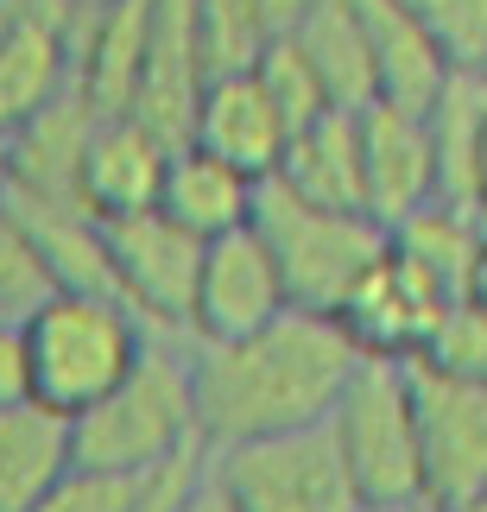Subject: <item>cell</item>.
Segmentation results:
<instances>
[{"label":"cell","mask_w":487,"mask_h":512,"mask_svg":"<svg viewBox=\"0 0 487 512\" xmlns=\"http://www.w3.org/2000/svg\"><path fill=\"white\" fill-rule=\"evenodd\" d=\"M355 361L361 348L342 336V323L310 317V310H279L266 329L235 342H190L197 443L222 449L272 437V430L323 424Z\"/></svg>","instance_id":"cell-1"},{"label":"cell","mask_w":487,"mask_h":512,"mask_svg":"<svg viewBox=\"0 0 487 512\" xmlns=\"http://www.w3.org/2000/svg\"><path fill=\"white\" fill-rule=\"evenodd\" d=\"M197 405H190V336H146L121 386L70 418V456L121 475H165L197 456Z\"/></svg>","instance_id":"cell-2"},{"label":"cell","mask_w":487,"mask_h":512,"mask_svg":"<svg viewBox=\"0 0 487 512\" xmlns=\"http://www.w3.org/2000/svg\"><path fill=\"white\" fill-rule=\"evenodd\" d=\"M253 228L279 260L285 304L310 317H336L342 298L367 279V266L386 253V228L367 209H323L291 196L279 177H260L253 190Z\"/></svg>","instance_id":"cell-3"},{"label":"cell","mask_w":487,"mask_h":512,"mask_svg":"<svg viewBox=\"0 0 487 512\" xmlns=\"http://www.w3.org/2000/svg\"><path fill=\"white\" fill-rule=\"evenodd\" d=\"M146 336L152 329L114 291H51L26 317L32 399L76 418L83 405L121 386V373L140 361Z\"/></svg>","instance_id":"cell-4"},{"label":"cell","mask_w":487,"mask_h":512,"mask_svg":"<svg viewBox=\"0 0 487 512\" xmlns=\"http://www.w3.org/2000/svg\"><path fill=\"white\" fill-rule=\"evenodd\" d=\"M203 456L222 494L235 500V512H361V487L348 475L336 437H329V418L222 443Z\"/></svg>","instance_id":"cell-5"},{"label":"cell","mask_w":487,"mask_h":512,"mask_svg":"<svg viewBox=\"0 0 487 512\" xmlns=\"http://www.w3.org/2000/svg\"><path fill=\"white\" fill-rule=\"evenodd\" d=\"M329 437H336L348 475L361 487V506L418 494V418H412L405 361L361 354L336 405H329Z\"/></svg>","instance_id":"cell-6"},{"label":"cell","mask_w":487,"mask_h":512,"mask_svg":"<svg viewBox=\"0 0 487 512\" xmlns=\"http://www.w3.org/2000/svg\"><path fill=\"white\" fill-rule=\"evenodd\" d=\"M108 241V285L152 336H190V291H197L203 241L184 234L171 215L140 209L121 222H102Z\"/></svg>","instance_id":"cell-7"},{"label":"cell","mask_w":487,"mask_h":512,"mask_svg":"<svg viewBox=\"0 0 487 512\" xmlns=\"http://www.w3.org/2000/svg\"><path fill=\"white\" fill-rule=\"evenodd\" d=\"M418 418V494L456 506L487 487V386L456 380L431 361H405Z\"/></svg>","instance_id":"cell-8"},{"label":"cell","mask_w":487,"mask_h":512,"mask_svg":"<svg viewBox=\"0 0 487 512\" xmlns=\"http://www.w3.org/2000/svg\"><path fill=\"white\" fill-rule=\"evenodd\" d=\"M285 304V279L260 228H228L216 241H203L197 260V291H190V342H235L266 329Z\"/></svg>","instance_id":"cell-9"},{"label":"cell","mask_w":487,"mask_h":512,"mask_svg":"<svg viewBox=\"0 0 487 512\" xmlns=\"http://www.w3.org/2000/svg\"><path fill=\"white\" fill-rule=\"evenodd\" d=\"M456 298L443 291L437 279H424V272L405 260V253L386 247L374 266H367V279L342 298L336 323L342 336L355 342L361 354H386V361H418L424 348H431L443 310Z\"/></svg>","instance_id":"cell-10"},{"label":"cell","mask_w":487,"mask_h":512,"mask_svg":"<svg viewBox=\"0 0 487 512\" xmlns=\"http://www.w3.org/2000/svg\"><path fill=\"white\" fill-rule=\"evenodd\" d=\"M171 152L178 146H171L165 133H152L146 121H133V114H102V121L89 127V146H83L76 203H83L95 222H121V215L159 209Z\"/></svg>","instance_id":"cell-11"},{"label":"cell","mask_w":487,"mask_h":512,"mask_svg":"<svg viewBox=\"0 0 487 512\" xmlns=\"http://www.w3.org/2000/svg\"><path fill=\"white\" fill-rule=\"evenodd\" d=\"M355 133H361V209L380 228H393L399 215H412L418 203L437 196L431 133H424L418 108L367 102V108H355Z\"/></svg>","instance_id":"cell-12"},{"label":"cell","mask_w":487,"mask_h":512,"mask_svg":"<svg viewBox=\"0 0 487 512\" xmlns=\"http://www.w3.org/2000/svg\"><path fill=\"white\" fill-rule=\"evenodd\" d=\"M285 140H291V127H285V114L272 108V95L260 89V76H253V70L209 76V83L197 89L184 146L216 152L222 165H235L247 177H272V171H279Z\"/></svg>","instance_id":"cell-13"},{"label":"cell","mask_w":487,"mask_h":512,"mask_svg":"<svg viewBox=\"0 0 487 512\" xmlns=\"http://www.w3.org/2000/svg\"><path fill=\"white\" fill-rule=\"evenodd\" d=\"M437 196L487 215V70H450L424 102Z\"/></svg>","instance_id":"cell-14"},{"label":"cell","mask_w":487,"mask_h":512,"mask_svg":"<svg viewBox=\"0 0 487 512\" xmlns=\"http://www.w3.org/2000/svg\"><path fill=\"white\" fill-rule=\"evenodd\" d=\"M272 177H279L291 196H304V203L361 209V133H355V108H323V114H310V121H298Z\"/></svg>","instance_id":"cell-15"},{"label":"cell","mask_w":487,"mask_h":512,"mask_svg":"<svg viewBox=\"0 0 487 512\" xmlns=\"http://www.w3.org/2000/svg\"><path fill=\"white\" fill-rule=\"evenodd\" d=\"M253 190H260V177L222 165L216 152H203V146H178L171 165H165L159 215H171V222L184 234H197V241H216V234L253 222Z\"/></svg>","instance_id":"cell-16"},{"label":"cell","mask_w":487,"mask_h":512,"mask_svg":"<svg viewBox=\"0 0 487 512\" xmlns=\"http://www.w3.org/2000/svg\"><path fill=\"white\" fill-rule=\"evenodd\" d=\"M285 38L310 64L329 108H367L374 102V51H367V26H361L355 0H310L304 19Z\"/></svg>","instance_id":"cell-17"},{"label":"cell","mask_w":487,"mask_h":512,"mask_svg":"<svg viewBox=\"0 0 487 512\" xmlns=\"http://www.w3.org/2000/svg\"><path fill=\"white\" fill-rule=\"evenodd\" d=\"M361 26H367V51H374V102H399L418 108L437 95V83L450 76V64L437 57V45L424 38L405 0H355Z\"/></svg>","instance_id":"cell-18"},{"label":"cell","mask_w":487,"mask_h":512,"mask_svg":"<svg viewBox=\"0 0 487 512\" xmlns=\"http://www.w3.org/2000/svg\"><path fill=\"white\" fill-rule=\"evenodd\" d=\"M70 456V418L51 405H0V512H32L38 494L64 475Z\"/></svg>","instance_id":"cell-19"},{"label":"cell","mask_w":487,"mask_h":512,"mask_svg":"<svg viewBox=\"0 0 487 512\" xmlns=\"http://www.w3.org/2000/svg\"><path fill=\"white\" fill-rule=\"evenodd\" d=\"M481 234H487L481 209H462V203L431 196V203H418L412 215H399V222L386 228V247L405 253V260H412L424 279H437L450 298H462V291H469V266H475Z\"/></svg>","instance_id":"cell-20"},{"label":"cell","mask_w":487,"mask_h":512,"mask_svg":"<svg viewBox=\"0 0 487 512\" xmlns=\"http://www.w3.org/2000/svg\"><path fill=\"white\" fill-rule=\"evenodd\" d=\"M19 209V222L32 228L38 253H45V272L57 291H114L108 285V241L102 222L76 203H32V196H7Z\"/></svg>","instance_id":"cell-21"},{"label":"cell","mask_w":487,"mask_h":512,"mask_svg":"<svg viewBox=\"0 0 487 512\" xmlns=\"http://www.w3.org/2000/svg\"><path fill=\"white\" fill-rule=\"evenodd\" d=\"M197 456H184L165 475H121V468H95V462H70L45 494H38L32 512H159V500L171 494V481Z\"/></svg>","instance_id":"cell-22"},{"label":"cell","mask_w":487,"mask_h":512,"mask_svg":"<svg viewBox=\"0 0 487 512\" xmlns=\"http://www.w3.org/2000/svg\"><path fill=\"white\" fill-rule=\"evenodd\" d=\"M51 291L57 285H51V272H45V253H38L32 228L19 222L13 203H0V317L26 323Z\"/></svg>","instance_id":"cell-23"},{"label":"cell","mask_w":487,"mask_h":512,"mask_svg":"<svg viewBox=\"0 0 487 512\" xmlns=\"http://www.w3.org/2000/svg\"><path fill=\"white\" fill-rule=\"evenodd\" d=\"M450 70H487V0H405Z\"/></svg>","instance_id":"cell-24"},{"label":"cell","mask_w":487,"mask_h":512,"mask_svg":"<svg viewBox=\"0 0 487 512\" xmlns=\"http://www.w3.org/2000/svg\"><path fill=\"white\" fill-rule=\"evenodd\" d=\"M418 361H431V367H443V373H456V380L487 386V310L469 304V298H456L450 310H443L437 336H431V348H424Z\"/></svg>","instance_id":"cell-25"},{"label":"cell","mask_w":487,"mask_h":512,"mask_svg":"<svg viewBox=\"0 0 487 512\" xmlns=\"http://www.w3.org/2000/svg\"><path fill=\"white\" fill-rule=\"evenodd\" d=\"M253 76H260V89L272 95V108L285 114V127H298L310 121V114H323V89H317V76H310V64L298 57V45L291 38H272V45L253 57Z\"/></svg>","instance_id":"cell-26"},{"label":"cell","mask_w":487,"mask_h":512,"mask_svg":"<svg viewBox=\"0 0 487 512\" xmlns=\"http://www.w3.org/2000/svg\"><path fill=\"white\" fill-rule=\"evenodd\" d=\"M32 399V354H26V323L0 317V405Z\"/></svg>","instance_id":"cell-27"},{"label":"cell","mask_w":487,"mask_h":512,"mask_svg":"<svg viewBox=\"0 0 487 512\" xmlns=\"http://www.w3.org/2000/svg\"><path fill=\"white\" fill-rule=\"evenodd\" d=\"M159 512H235V500H228V494H222V481L209 475V456H197V462H190L184 475H178V487L165 494Z\"/></svg>","instance_id":"cell-28"},{"label":"cell","mask_w":487,"mask_h":512,"mask_svg":"<svg viewBox=\"0 0 487 512\" xmlns=\"http://www.w3.org/2000/svg\"><path fill=\"white\" fill-rule=\"evenodd\" d=\"M462 298L487 310V234H481V247H475V266H469V291H462Z\"/></svg>","instance_id":"cell-29"},{"label":"cell","mask_w":487,"mask_h":512,"mask_svg":"<svg viewBox=\"0 0 487 512\" xmlns=\"http://www.w3.org/2000/svg\"><path fill=\"white\" fill-rule=\"evenodd\" d=\"M361 512H443V506L424 500V494H405V500H367Z\"/></svg>","instance_id":"cell-30"},{"label":"cell","mask_w":487,"mask_h":512,"mask_svg":"<svg viewBox=\"0 0 487 512\" xmlns=\"http://www.w3.org/2000/svg\"><path fill=\"white\" fill-rule=\"evenodd\" d=\"M443 512H487V487H481V494H469V500H456V506H443Z\"/></svg>","instance_id":"cell-31"},{"label":"cell","mask_w":487,"mask_h":512,"mask_svg":"<svg viewBox=\"0 0 487 512\" xmlns=\"http://www.w3.org/2000/svg\"><path fill=\"white\" fill-rule=\"evenodd\" d=\"M70 13H95V7H108V0H64Z\"/></svg>","instance_id":"cell-32"},{"label":"cell","mask_w":487,"mask_h":512,"mask_svg":"<svg viewBox=\"0 0 487 512\" xmlns=\"http://www.w3.org/2000/svg\"><path fill=\"white\" fill-rule=\"evenodd\" d=\"M0 203H7V140H0Z\"/></svg>","instance_id":"cell-33"}]
</instances>
